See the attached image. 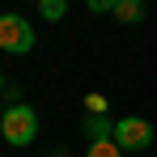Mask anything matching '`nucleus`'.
Returning a JSON list of instances; mask_svg holds the SVG:
<instances>
[{
	"instance_id": "nucleus-1",
	"label": "nucleus",
	"mask_w": 157,
	"mask_h": 157,
	"mask_svg": "<svg viewBox=\"0 0 157 157\" xmlns=\"http://www.w3.org/2000/svg\"><path fill=\"white\" fill-rule=\"evenodd\" d=\"M0 136L13 144V149H21V144H34V136H38V115H34V106L17 102L4 110V119H0Z\"/></svg>"
},
{
	"instance_id": "nucleus-9",
	"label": "nucleus",
	"mask_w": 157,
	"mask_h": 157,
	"mask_svg": "<svg viewBox=\"0 0 157 157\" xmlns=\"http://www.w3.org/2000/svg\"><path fill=\"white\" fill-rule=\"evenodd\" d=\"M85 106H89L94 115H106V98H102V94H89V98H85Z\"/></svg>"
},
{
	"instance_id": "nucleus-10",
	"label": "nucleus",
	"mask_w": 157,
	"mask_h": 157,
	"mask_svg": "<svg viewBox=\"0 0 157 157\" xmlns=\"http://www.w3.org/2000/svg\"><path fill=\"white\" fill-rule=\"evenodd\" d=\"M0 89H4V77H0Z\"/></svg>"
},
{
	"instance_id": "nucleus-11",
	"label": "nucleus",
	"mask_w": 157,
	"mask_h": 157,
	"mask_svg": "<svg viewBox=\"0 0 157 157\" xmlns=\"http://www.w3.org/2000/svg\"><path fill=\"white\" fill-rule=\"evenodd\" d=\"M0 119H4V115H0Z\"/></svg>"
},
{
	"instance_id": "nucleus-7",
	"label": "nucleus",
	"mask_w": 157,
	"mask_h": 157,
	"mask_svg": "<svg viewBox=\"0 0 157 157\" xmlns=\"http://www.w3.org/2000/svg\"><path fill=\"white\" fill-rule=\"evenodd\" d=\"M85 157H123V149H119L115 140H94V144H89V153H85Z\"/></svg>"
},
{
	"instance_id": "nucleus-3",
	"label": "nucleus",
	"mask_w": 157,
	"mask_h": 157,
	"mask_svg": "<svg viewBox=\"0 0 157 157\" xmlns=\"http://www.w3.org/2000/svg\"><path fill=\"white\" fill-rule=\"evenodd\" d=\"M115 144H119V149H149V144H153V128H149L144 119L128 115V119L115 123Z\"/></svg>"
},
{
	"instance_id": "nucleus-2",
	"label": "nucleus",
	"mask_w": 157,
	"mask_h": 157,
	"mask_svg": "<svg viewBox=\"0 0 157 157\" xmlns=\"http://www.w3.org/2000/svg\"><path fill=\"white\" fill-rule=\"evenodd\" d=\"M0 47L13 55H21L34 47V26H30L21 13H0Z\"/></svg>"
},
{
	"instance_id": "nucleus-4",
	"label": "nucleus",
	"mask_w": 157,
	"mask_h": 157,
	"mask_svg": "<svg viewBox=\"0 0 157 157\" xmlns=\"http://www.w3.org/2000/svg\"><path fill=\"white\" fill-rule=\"evenodd\" d=\"M85 136H89V144L94 140H115V123L106 115H85Z\"/></svg>"
},
{
	"instance_id": "nucleus-6",
	"label": "nucleus",
	"mask_w": 157,
	"mask_h": 157,
	"mask_svg": "<svg viewBox=\"0 0 157 157\" xmlns=\"http://www.w3.org/2000/svg\"><path fill=\"white\" fill-rule=\"evenodd\" d=\"M38 13H43L47 21H59V17L68 13V0H38Z\"/></svg>"
},
{
	"instance_id": "nucleus-8",
	"label": "nucleus",
	"mask_w": 157,
	"mask_h": 157,
	"mask_svg": "<svg viewBox=\"0 0 157 157\" xmlns=\"http://www.w3.org/2000/svg\"><path fill=\"white\" fill-rule=\"evenodd\" d=\"M85 4H89V13H115L119 0H85Z\"/></svg>"
},
{
	"instance_id": "nucleus-5",
	"label": "nucleus",
	"mask_w": 157,
	"mask_h": 157,
	"mask_svg": "<svg viewBox=\"0 0 157 157\" xmlns=\"http://www.w3.org/2000/svg\"><path fill=\"white\" fill-rule=\"evenodd\" d=\"M115 17H119V21H144V0H119V4H115Z\"/></svg>"
}]
</instances>
